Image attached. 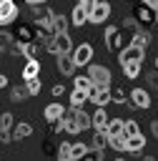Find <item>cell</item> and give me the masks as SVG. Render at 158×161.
I'll list each match as a JSON object with an SVG mask.
<instances>
[{
    "instance_id": "obj_1",
    "label": "cell",
    "mask_w": 158,
    "mask_h": 161,
    "mask_svg": "<svg viewBox=\"0 0 158 161\" xmlns=\"http://www.w3.org/2000/svg\"><path fill=\"white\" fill-rule=\"evenodd\" d=\"M155 5H158V0H143V3H138V5L133 8V20H135L138 25L148 28V25L155 20Z\"/></svg>"
},
{
    "instance_id": "obj_2",
    "label": "cell",
    "mask_w": 158,
    "mask_h": 161,
    "mask_svg": "<svg viewBox=\"0 0 158 161\" xmlns=\"http://www.w3.org/2000/svg\"><path fill=\"white\" fill-rule=\"evenodd\" d=\"M143 55H145V48H140V45H135V43H130V45H125V48L118 50L120 65H123V63H133V60H140V63H143Z\"/></svg>"
},
{
    "instance_id": "obj_3",
    "label": "cell",
    "mask_w": 158,
    "mask_h": 161,
    "mask_svg": "<svg viewBox=\"0 0 158 161\" xmlns=\"http://www.w3.org/2000/svg\"><path fill=\"white\" fill-rule=\"evenodd\" d=\"M88 75L93 80V86L98 88H110V70L105 65H90L88 68Z\"/></svg>"
},
{
    "instance_id": "obj_4",
    "label": "cell",
    "mask_w": 158,
    "mask_h": 161,
    "mask_svg": "<svg viewBox=\"0 0 158 161\" xmlns=\"http://www.w3.org/2000/svg\"><path fill=\"white\" fill-rule=\"evenodd\" d=\"M108 15H110V5H108L105 0H95V5H93V8H90V13H88V23L100 25V23H105V20H108Z\"/></svg>"
},
{
    "instance_id": "obj_5",
    "label": "cell",
    "mask_w": 158,
    "mask_h": 161,
    "mask_svg": "<svg viewBox=\"0 0 158 161\" xmlns=\"http://www.w3.org/2000/svg\"><path fill=\"white\" fill-rule=\"evenodd\" d=\"M73 60H75V65L80 68V65H88L90 63V58H93V45L90 43H80L78 48H73Z\"/></svg>"
},
{
    "instance_id": "obj_6",
    "label": "cell",
    "mask_w": 158,
    "mask_h": 161,
    "mask_svg": "<svg viewBox=\"0 0 158 161\" xmlns=\"http://www.w3.org/2000/svg\"><path fill=\"white\" fill-rule=\"evenodd\" d=\"M15 18H18L15 0H0V25H10Z\"/></svg>"
},
{
    "instance_id": "obj_7",
    "label": "cell",
    "mask_w": 158,
    "mask_h": 161,
    "mask_svg": "<svg viewBox=\"0 0 158 161\" xmlns=\"http://www.w3.org/2000/svg\"><path fill=\"white\" fill-rule=\"evenodd\" d=\"M30 8H33V20H35V25H50L53 10L45 8V3H40V5H30Z\"/></svg>"
},
{
    "instance_id": "obj_8",
    "label": "cell",
    "mask_w": 158,
    "mask_h": 161,
    "mask_svg": "<svg viewBox=\"0 0 158 161\" xmlns=\"http://www.w3.org/2000/svg\"><path fill=\"white\" fill-rule=\"evenodd\" d=\"M105 45H108V50H110V53H115V55H118V50H120V28L110 25V28L105 30Z\"/></svg>"
},
{
    "instance_id": "obj_9",
    "label": "cell",
    "mask_w": 158,
    "mask_h": 161,
    "mask_svg": "<svg viewBox=\"0 0 158 161\" xmlns=\"http://www.w3.org/2000/svg\"><path fill=\"white\" fill-rule=\"evenodd\" d=\"M88 101H93L95 106L110 103V88H98V86H93V88L88 91Z\"/></svg>"
},
{
    "instance_id": "obj_10",
    "label": "cell",
    "mask_w": 158,
    "mask_h": 161,
    "mask_svg": "<svg viewBox=\"0 0 158 161\" xmlns=\"http://www.w3.org/2000/svg\"><path fill=\"white\" fill-rule=\"evenodd\" d=\"M75 60H73V55L70 53H58V70L63 73V75H73L75 73Z\"/></svg>"
},
{
    "instance_id": "obj_11",
    "label": "cell",
    "mask_w": 158,
    "mask_h": 161,
    "mask_svg": "<svg viewBox=\"0 0 158 161\" xmlns=\"http://www.w3.org/2000/svg\"><path fill=\"white\" fill-rule=\"evenodd\" d=\"M63 131H65V133H80L75 108H70V111H65V113H63Z\"/></svg>"
},
{
    "instance_id": "obj_12",
    "label": "cell",
    "mask_w": 158,
    "mask_h": 161,
    "mask_svg": "<svg viewBox=\"0 0 158 161\" xmlns=\"http://www.w3.org/2000/svg\"><path fill=\"white\" fill-rule=\"evenodd\" d=\"M130 103H133L135 108H148V106H150V96H148V91H143V88H133V91H130Z\"/></svg>"
},
{
    "instance_id": "obj_13",
    "label": "cell",
    "mask_w": 158,
    "mask_h": 161,
    "mask_svg": "<svg viewBox=\"0 0 158 161\" xmlns=\"http://www.w3.org/2000/svg\"><path fill=\"white\" fill-rule=\"evenodd\" d=\"M58 53H73V40L68 33H55V55Z\"/></svg>"
},
{
    "instance_id": "obj_14",
    "label": "cell",
    "mask_w": 158,
    "mask_h": 161,
    "mask_svg": "<svg viewBox=\"0 0 158 161\" xmlns=\"http://www.w3.org/2000/svg\"><path fill=\"white\" fill-rule=\"evenodd\" d=\"M90 126H93L95 131H105V126H108V113L103 111V106H95V113L90 116Z\"/></svg>"
},
{
    "instance_id": "obj_15",
    "label": "cell",
    "mask_w": 158,
    "mask_h": 161,
    "mask_svg": "<svg viewBox=\"0 0 158 161\" xmlns=\"http://www.w3.org/2000/svg\"><path fill=\"white\" fill-rule=\"evenodd\" d=\"M143 148H145L143 133H138V136H125V151H128V153H138V151H143Z\"/></svg>"
},
{
    "instance_id": "obj_16",
    "label": "cell",
    "mask_w": 158,
    "mask_h": 161,
    "mask_svg": "<svg viewBox=\"0 0 158 161\" xmlns=\"http://www.w3.org/2000/svg\"><path fill=\"white\" fill-rule=\"evenodd\" d=\"M63 113H65V108H63L60 103H48V106H45V111H43V116H45V121H48V123H53V121L63 118Z\"/></svg>"
},
{
    "instance_id": "obj_17",
    "label": "cell",
    "mask_w": 158,
    "mask_h": 161,
    "mask_svg": "<svg viewBox=\"0 0 158 161\" xmlns=\"http://www.w3.org/2000/svg\"><path fill=\"white\" fill-rule=\"evenodd\" d=\"M68 18L65 15H58V13H53V18H50V30L53 33H68Z\"/></svg>"
},
{
    "instance_id": "obj_18",
    "label": "cell",
    "mask_w": 158,
    "mask_h": 161,
    "mask_svg": "<svg viewBox=\"0 0 158 161\" xmlns=\"http://www.w3.org/2000/svg\"><path fill=\"white\" fill-rule=\"evenodd\" d=\"M35 75H40V63H38V58H28V63L23 65V80L35 78Z\"/></svg>"
},
{
    "instance_id": "obj_19",
    "label": "cell",
    "mask_w": 158,
    "mask_h": 161,
    "mask_svg": "<svg viewBox=\"0 0 158 161\" xmlns=\"http://www.w3.org/2000/svg\"><path fill=\"white\" fill-rule=\"evenodd\" d=\"M70 23H73V25H78V28H80V25H85V23H88V10H85L83 5H75V8H73V13H70Z\"/></svg>"
},
{
    "instance_id": "obj_20",
    "label": "cell",
    "mask_w": 158,
    "mask_h": 161,
    "mask_svg": "<svg viewBox=\"0 0 158 161\" xmlns=\"http://www.w3.org/2000/svg\"><path fill=\"white\" fill-rule=\"evenodd\" d=\"M85 101H88V93L80 91V88H73V93H70V108H83Z\"/></svg>"
},
{
    "instance_id": "obj_21",
    "label": "cell",
    "mask_w": 158,
    "mask_h": 161,
    "mask_svg": "<svg viewBox=\"0 0 158 161\" xmlns=\"http://www.w3.org/2000/svg\"><path fill=\"white\" fill-rule=\"evenodd\" d=\"M140 60H133V63H123L120 68H123V73H125V78H138L140 75Z\"/></svg>"
},
{
    "instance_id": "obj_22",
    "label": "cell",
    "mask_w": 158,
    "mask_h": 161,
    "mask_svg": "<svg viewBox=\"0 0 158 161\" xmlns=\"http://www.w3.org/2000/svg\"><path fill=\"white\" fill-rule=\"evenodd\" d=\"M33 133V126L30 123H18L15 128H13V141H20V138H28Z\"/></svg>"
},
{
    "instance_id": "obj_23",
    "label": "cell",
    "mask_w": 158,
    "mask_h": 161,
    "mask_svg": "<svg viewBox=\"0 0 158 161\" xmlns=\"http://www.w3.org/2000/svg\"><path fill=\"white\" fill-rule=\"evenodd\" d=\"M108 146H110L113 151L123 153V151H125V133H118V136H108Z\"/></svg>"
},
{
    "instance_id": "obj_24",
    "label": "cell",
    "mask_w": 158,
    "mask_h": 161,
    "mask_svg": "<svg viewBox=\"0 0 158 161\" xmlns=\"http://www.w3.org/2000/svg\"><path fill=\"white\" fill-rule=\"evenodd\" d=\"M105 133H108V136H118V133H123V121H120V118H108Z\"/></svg>"
},
{
    "instance_id": "obj_25",
    "label": "cell",
    "mask_w": 158,
    "mask_h": 161,
    "mask_svg": "<svg viewBox=\"0 0 158 161\" xmlns=\"http://www.w3.org/2000/svg\"><path fill=\"white\" fill-rule=\"evenodd\" d=\"M15 38H18L20 43H30V40H33V28H30V25H20L18 33H15Z\"/></svg>"
},
{
    "instance_id": "obj_26",
    "label": "cell",
    "mask_w": 158,
    "mask_h": 161,
    "mask_svg": "<svg viewBox=\"0 0 158 161\" xmlns=\"http://www.w3.org/2000/svg\"><path fill=\"white\" fill-rule=\"evenodd\" d=\"M73 83H75V88H80V91H90L93 88V80H90V75L85 73V75H78V78H73Z\"/></svg>"
},
{
    "instance_id": "obj_27",
    "label": "cell",
    "mask_w": 158,
    "mask_h": 161,
    "mask_svg": "<svg viewBox=\"0 0 158 161\" xmlns=\"http://www.w3.org/2000/svg\"><path fill=\"white\" fill-rule=\"evenodd\" d=\"M28 96H30V93H28V86H25V88L15 86V88L10 91V101H13V103H20V101H25Z\"/></svg>"
},
{
    "instance_id": "obj_28",
    "label": "cell",
    "mask_w": 158,
    "mask_h": 161,
    "mask_svg": "<svg viewBox=\"0 0 158 161\" xmlns=\"http://www.w3.org/2000/svg\"><path fill=\"white\" fill-rule=\"evenodd\" d=\"M85 151H88V146H85V143H70V161L83 158V156H85Z\"/></svg>"
},
{
    "instance_id": "obj_29",
    "label": "cell",
    "mask_w": 158,
    "mask_h": 161,
    "mask_svg": "<svg viewBox=\"0 0 158 161\" xmlns=\"http://www.w3.org/2000/svg\"><path fill=\"white\" fill-rule=\"evenodd\" d=\"M25 86H28V93H30V96H38V93H40V88H43V83H40V75H35V78H28V80H25Z\"/></svg>"
},
{
    "instance_id": "obj_30",
    "label": "cell",
    "mask_w": 158,
    "mask_h": 161,
    "mask_svg": "<svg viewBox=\"0 0 158 161\" xmlns=\"http://www.w3.org/2000/svg\"><path fill=\"white\" fill-rule=\"evenodd\" d=\"M20 53L25 55V58H35V53H38V45L30 40V43H20Z\"/></svg>"
},
{
    "instance_id": "obj_31",
    "label": "cell",
    "mask_w": 158,
    "mask_h": 161,
    "mask_svg": "<svg viewBox=\"0 0 158 161\" xmlns=\"http://www.w3.org/2000/svg\"><path fill=\"white\" fill-rule=\"evenodd\" d=\"M75 116H78V126H80V131H85V128L90 126V116H88L83 108H75Z\"/></svg>"
},
{
    "instance_id": "obj_32",
    "label": "cell",
    "mask_w": 158,
    "mask_h": 161,
    "mask_svg": "<svg viewBox=\"0 0 158 161\" xmlns=\"http://www.w3.org/2000/svg\"><path fill=\"white\" fill-rule=\"evenodd\" d=\"M123 133L125 136H138L140 133V126L135 121H123Z\"/></svg>"
},
{
    "instance_id": "obj_33",
    "label": "cell",
    "mask_w": 158,
    "mask_h": 161,
    "mask_svg": "<svg viewBox=\"0 0 158 161\" xmlns=\"http://www.w3.org/2000/svg\"><path fill=\"white\" fill-rule=\"evenodd\" d=\"M93 146H95V148H105V146H108V133H105V131H98V133L93 136Z\"/></svg>"
},
{
    "instance_id": "obj_34",
    "label": "cell",
    "mask_w": 158,
    "mask_h": 161,
    "mask_svg": "<svg viewBox=\"0 0 158 161\" xmlns=\"http://www.w3.org/2000/svg\"><path fill=\"white\" fill-rule=\"evenodd\" d=\"M148 40H150V35H148L145 30H143V33L138 30V33L133 35V40H130V43H135V45H140V48H145V45H148Z\"/></svg>"
},
{
    "instance_id": "obj_35",
    "label": "cell",
    "mask_w": 158,
    "mask_h": 161,
    "mask_svg": "<svg viewBox=\"0 0 158 161\" xmlns=\"http://www.w3.org/2000/svg\"><path fill=\"white\" fill-rule=\"evenodd\" d=\"M58 158H60V161H70V143H68V141H63V143L58 146Z\"/></svg>"
},
{
    "instance_id": "obj_36",
    "label": "cell",
    "mask_w": 158,
    "mask_h": 161,
    "mask_svg": "<svg viewBox=\"0 0 158 161\" xmlns=\"http://www.w3.org/2000/svg\"><path fill=\"white\" fill-rule=\"evenodd\" d=\"M13 118H15L13 113H3V116H0V128H8V131H10V128H13Z\"/></svg>"
},
{
    "instance_id": "obj_37",
    "label": "cell",
    "mask_w": 158,
    "mask_h": 161,
    "mask_svg": "<svg viewBox=\"0 0 158 161\" xmlns=\"http://www.w3.org/2000/svg\"><path fill=\"white\" fill-rule=\"evenodd\" d=\"M110 101H115V103H125V93L118 88V91H113V93H110Z\"/></svg>"
},
{
    "instance_id": "obj_38",
    "label": "cell",
    "mask_w": 158,
    "mask_h": 161,
    "mask_svg": "<svg viewBox=\"0 0 158 161\" xmlns=\"http://www.w3.org/2000/svg\"><path fill=\"white\" fill-rule=\"evenodd\" d=\"M0 141H3V143H10V141H13V133H10L8 128H0Z\"/></svg>"
},
{
    "instance_id": "obj_39",
    "label": "cell",
    "mask_w": 158,
    "mask_h": 161,
    "mask_svg": "<svg viewBox=\"0 0 158 161\" xmlns=\"http://www.w3.org/2000/svg\"><path fill=\"white\" fill-rule=\"evenodd\" d=\"M145 78H148V83H150L153 88H158V70H150V73H148Z\"/></svg>"
},
{
    "instance_id": "obj_40",
    "label": "cell",
    "mask_w": 158,
    "mask_h": 161,
    "mask_svg": "<svg viewBox=\"0 0 158 161\" xmlns=\"http://www.w3.org/2000/svg\"><path fill=\"white\" fill-rule=\"evenodd\" d=\"M8 43H10V35H8V33H0V53L8 48Z\"/></svg>"
},
{
    "instance_id": "obj_41",
    "label": "cell",
    "mask_w": 158,
    "mask_h": 161,
    "mask_svg": "<svg viewBox=\"0 0 158 161\" xmlns=\"http://www.w3.org/2000/svg\"><path fill=\"white\" fill-rule=\"evenodd\" d=\"M65 93V88H63V83H58V86H53V96H63Z\"/></svg>"
},
{
    "instance_id": "obj_42",
    "label": "cell",
    "mask_w": 158,
    "mask_h": 161,
    "mask_svg": "<svg viewBox=\"0 0 158 161\" xmlns=\"http://www.w3.org/2000/svg\"><path fill=\"white\" fill-rule=\"evenodd\" d=\"M5 86H8V75H5V73H0V88H5Z\"/></svg>"
},
{
    "instance_id": "obj_43",
    "label": "cell",
    "mask_w": 158,
    "mask_h": 161,
    "mask_svg": "<svg viewBox=\"0 0 158 161\" xmlns=\"http://www.w3.org/2000/svg\"><path fill=\"white\" fill-rule=\"evenodd\" d=\"M150 128H153V136L158 138V121H153V126H150Z\"/></svg>"
},
{
    "instance_id": "obj_44",
    "label": "cell",
    "mask_w": 158,
    "mask_h": 161,
    "mask_svg": "<svg viewBox=\"0 0 158 161\" xmlns=\"http://www.w3.org/2000/svg\"><path fill=\"white\" fill-rule=\"evenodd\" d=\"M28 5H40V3H48V0H25Z\"/></svg>"
},
{
    "instance_id": "obj_45",
    "label": "cell",
    "mask_w": 158,
    "mask_h": 161,
    "mask_svg": "<svg viewBox=\"0 0 158 161\" xmlns=\"http://www.w3.org/2000/svg\"><path fill=\"white\" fill-rule=\"evenodd\" d=\"M155 20H158V5H155Z\"/></svg>"
},
{
    "instance_id": "obj_46",
    "label": "cell",
    "mask_w": 158,
    "mask_h": 161,
    "mask_svg": "<svg viewBox=\"0 0 158 161\" xmlns=\"http://www.w3.org/2000/svg\"><path fill=\"white\" fill-rule=\"evenodd\" d=\"M155 70H158V58H155Z\"/></svg>"
},
{
    "instance_id": "obj_47",
    "label": "cell",
    "mask_w": 158,
    "mask_h": 161,
    "mask_svg": "<svg viewBox=\"0 0 158 161\" xmlns=\"http://www.w3.org/2000/svg\"><path fill=\"white\" fill-rule=\"evenodd\" d=\"M78 3H80V0H78Z\"/></svg>"
}]
</instances>
